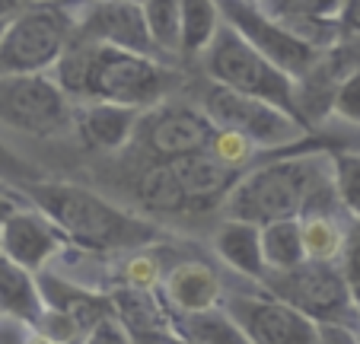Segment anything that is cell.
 I'll list each match as a JSON object with an SVG mask.
<instances>
[{
    "label": "cell",
    "instance_id": "cell-38",
    "mask_svg": "<svg viewBox=\"0 0 360 344\" xmlns=\"http://www.w3.org/2000/svg\"><path fill=\"white\" fill-rule=\"evenodd\" d=\"M22 204H26V201H16V198L10 195V191H0V223L7 220V217L13 214L16 208H22Z\"/></svg>",
    "mask_w": 360,
    "mask_h": 344
},
{
    "label": "cell",
    "instance_id": "cell-22",
    "mask_svg": "<svg viewBox=\"0 0 360 344\" xmlns=\"http://www.w3.org/2000/svg\"><path fill=\"white\" fill-rule=\"evenodd\" d=\"M134 191H137V201L150 214H179V210H188V198H185L169 163H153V166L143 169Z\"/></svg>",
    "mask_w": 360,
    "mask_h": 344
},
{
    "label": "cell",
    "instance_id": "cell-2",
    "mask_svg": "<svg viewBox=\"0 0 360 344\" xmlns=\"http://www.w3.org/2000/svg\"><path fill=\"white\" fill-rule=\"evenodd\" d=\"M51 77L74 106L112 102V106H128L141 112L160 106L172 87L169 68L157 58H143V54L83 39H74V45L55 64Z\"/></svg>",
    "mask_w": 360,
    "mask_h": 344
},
{
    "label": "cell",
    "instance_id": "cell-5",
    "mask_svg": "<svg viewBox=\"0 0 360 344\" xmlns=\"http://www.w3.org/2000/svg\"><path fill=\"white\" fill-rule=\"evenodd\" d=\"M77 39V10L29 4L0 39V77L51 74Z\"/></svg>",
    "mask_w": 360,
    "mask_h": 344
},
{
    "label": "cell",
    "instance_id": "cell-6",
    "mask_svg": "<svg viewBox=\"0 0 360 344\" xmlns=\"http://www.w3.org/2000/svg\"><path fill=\"white\" fill-rule=\"evenodd\" d=\"M262 291L284 300L316 325H338V329H360V306L338 265L306 262L284 274H268Z\"/></svg>",
    "mask_w": 360,
    "mask_h": 344
},
{
    "label": "cell",
    "instance_id": "cell-26",
    "mask_svg": "<svg viewBox=\"0 0 360 344\" xmlns=\"http://www.w3.org/2000/svg\"><path fill=\"white\" fill-rule=\"evenodd\" d=\"M176 331L185 344H249L239 325L224 310H211L201 316H179Z\"/></svg>",
    "mask_w": 360,
    "mask_h": 344
},
{
    "label": "cell",
    "instance_id": "cell-29",
    "mask_svg": "<svg viewBox=\"0 0 360 344\" xmlns=\"http://www.w3.org/2000/svg\"><path fill=\"white\" fill-rule=\"evenodd\" d=\"M335 189L347 217H360V153H335Z\"/></svg>",
    "mask_w": 360,
    "mask_h": 344
},
{
    "label": "cell",
    "instance_id": "cell-19",
    "mask_svg": "<svg viewBox=\"0 0 360 344\" xmlns=\"http://www.w3.org/2000/svg\"><path fill=\"white\" fill-rule=\"evenodd\" d=\"M112 300V316L124 325L131 338L157 335V331H176V316L166 310L160 293H141L128 291V287H115L109 291Z\"/></svg>",
    "mask_w": 360,
    "mask_h": 344
},
{
    "label": "cell",
    "instance_id": "cell-9",
    "mask_svg": "<svg viewBox=\"0 0 360 344\" xmlns=\"http://www.w3.org/2000/svg\"><path fill=\"white\" fill-rule=\"evenodd\" d=\"M220 310L249 344H322V329L268 291H226Z\"/></svg>",
    "mask_w": 360,
    "mask_h": 344
},
{
    "label": "cell",
    "instance_id": "cell-21",
    "mask_svg": "<svg viewBox=\"0 0 360 344\" xmlns=\"http://www.w3.org/2000/svg\"><path fill=\"white\" fill-rule=\"evenodd\" d=\"M347 220L341 214H313L300 217V229H303V252L306 262L313 265H341L347 246Z\"/></svg>",
    "mask_w": 360,
    "mask_h": 344
},
{
    "label": "cell",
    "instance_id": "cell-41",
    "mask_svg": "<svg viewBox=\"0 0 360 344\" xmlns=\"http://www.w3.org/2000/svg\"><path fill=\"white\" fill-rule=\"evenodd\" d=\"M7 26H10V23H7ZM7 26H4V23H0V39H4V29H7Z\"/></svg>",
    "mask_w": 360,
    "mask_h": 344
},
{
    "label": "cell",
    "instance_id": "cell-16",
    "mask_svg": "<svg viewBox=\"0 0 360 344\" xmlns=\"http://www.w3.org/2000/svg\"><path fill=\"white\" fill-rule=\"evenodd\" d=\"M176 172L179 185H182L188 208H211V204H224L226 195L233 191V185L239 182V172H233L230 166L217 160L211 150H198V153L179 156L169 163Z\"/></svg>",
    "mask_w": 360,
    "mask_h": 344
},
{
    "label": "cell",
    "instance_id": "cell-31",
    "mask_svg": "<svg viewBox=\"0 0 360 344\" xmlns=\"http://www.w3.org/2000/svg\"><path fill=\"white\" fill-rule=\"evenodd\" d=\"M332 115H338L341 122L360 125V64L338 80V89H335L332 99Z\"/></svg>",
    "mask_w": 360,
    "mask_h": 344
},
{
    "label": "cell",
    "instance_id": "cell-30",
    "mask_svg": "<svg viewBox=\"0 0 360 344\" xmlns=\"http://www.w3.org/2000/svg\"><path fill=\"white\" fill-rule=\"evenodd\" d=\"M41 338H48L51 344H80L83 335H86V329H83L80 322H74L70 316H64V312H55V310H45L41 312V319L35 322V329Z\"/></svg>",
    "mask_w": 360,
    "mask_h": 344
},
{
    "label": "cell",
    "instance_id": "cell-10",
    "mask_svg": "<svg viewBox=\"0 0 360 344\" xmlns=\"http://www.w3.org/2000/svg\"><path fill=\"white\" fill-rule=\"evenodd\" d=\"M224 23L233 26L245 42H249L262 58L274 64L278 70H284L290 80L303 83L313 74L322 61V51H316L313 45L300 42L293 32H287L262 4H245V0H230L220 4Z\"/></svg>",
    "mask_w": 360,
    "mask_h": 344
},
{
    "label": "cell",
    "instance_id": "cell-7",
    "mask_svg": "<svg viewBox=\"0 0 360 344\" xmlns=\"http://www.w3.org/2000/svg\"><path fill=\"white\" fill-rule=\"evenodd\" d=\"M0 125L29 137H61L74 128V102L51 74L0 77Z\"/></svg>",
    "mask_w": 360,
    "mask_h": 344
},
{
    "label": "cell",
    "instance_id": "cell-33",
    "mask_svg": "<svg viewBox=\"0 0 360 344\" xmlns=\"http://www.w3.org/2000/svg\"><path fill=\"white\" fill-rule=\"evenodd\" d=\"M80 344H134V341H131V335L124 331V325L118 322L115 316H109V319H102L99 325H93V329L83 335Z\"/></svg>",
    "mask_w": 360,
    "mask_h": 344
},
{
    "label": "cell",
    "instance_id": "cell-23",
    "mask_svg": "<svg viewBox=\"0 0 360 344\" xmlns=\"http://www.w3.org/2000/svg\"><path fill=\"white\" fill-rule=\"evenodd\" d=\"M262 255H265L268 274H284L306 265L300 220H278L262 227Z\"/></svg>",
    "mask_w": 360,
    "mask_h": 344
},
{
    "label": "cell",
    "instance_id": "cell-17",
    "mask_svg": "<svg viewBox=\"0 0 360 344\" xmlns=\"http://www.w3.org/2000/svg\"><path fill=\"white\" fill-rule=\"evenodd\" d=\"M35 277H39V291H41V300H45V310L64 312V316H70L74 322H80L86 331L93 329V325H99L102 319L112 316L109 293H96L51 268H45Z\"/></svg>",
    "mask_w": 360,
    "mask_h": 344
},
{
    "label": "cell",
    "instance_id": "cell-37",
    "mask_svg": "<svg viewBox=\"0 0 360 344\" xmlns=\"http://www.w3.org/2000/svg\"><path fill=\"white\" fill-rule=\"evenodd\" d=\"M26 7H29V4H20V0H0V23H4V26H7V23H13Z\"/></svg>",
    "mask_w": 360,
    "mask_h": 344
},
{
    "label": "cell",
    "instance_id": "cell-3",
    "mask_svg": "<svg viewBox=\"0 0 360 344\" xmlns=\"http://www.w3.org/2000/svg\"><path fill=\"white\" fill-rule=\"evenodd\" d=\"M26 204L48 217L64 233L70 246L83 252H141L160 239L157 223L143 220L118 204L105 201L102 195L70 182H29L22 189Z\"/></svg>",
    "mask_w": 360,
    "mask_h": 344
},
{
    "label": "cell",
    "instance_id": "cell-28",
    "mask_svg": "<svg viewBox=\"0 0 360 344\" xmlns=\"http://www.w3.org/2000/svg\"><path fill=\"white\" fill-rule=\"evenodd\" d=\"M211 150L214 156H217L224 166H230L233 172H239V176H245L249 172V166L255 163V156H259V147L249 141V137L236 134V131H224L217 128L211 137Z\"/></svg>",
    "mask_w": 360,
    "mask_h": 344
},
{
    "label": "cell",
    "instance_id": "cell-27",
    "mask_svg": "<svg viewBox=\"0 0 360 344\" xmlns=\"http://www.w3.org/2000/svg\"><path fill=\"white\" fill-rule=\"evenodd\" d=\"M166 274H169V268L160 262L157 252L141 249V252H131V255L122 258L115 287H128V291H141V293H160Z\"/></svg>",
    "mask_w": 360,
    "mask_h": 344
},
{
    "label": "cell",
    "instance_id": "cell-24",
    "mask_svg": "<svg viewBox=\"0 0 360 344\" xmlns=\"http://www.w3.org/2000/svg\"><path fill=\"white\" fill-rule=\"evenodd\" d=\"M224 29V13L214 0H182V54H201Z\"/></svg>",
    "mask_w": 360,
    "mask_h": 344
},
{
    "label": "cell",
    "instance_id": "cell-12",
    "mask_svg": "<svg viewBox=\"0 0 360 344\" xmlns=\"http://www.w3.org/2000/svg\"><path fill=\"white\" fill-rule=\"evenodd\" d=\"M77 39L112 45L122 51H134L143 58L160 54L150 42L147 20H143V4L134 0H109V4H89L77 10Z\"/></svg>",
    "mask_w": 360,
    "mask_h": 344
},
{
    "label": "cell",
    "instance_id": "cell-18",
    "mask_svg": "<svg viewBox=\"0 0 360 344\" xmlns=\"http://www.w3.org/2000/svg\"><path fill=\"white\" fill-rule=\"evenodd\" d=\"M211 246L220 262L236 271L239 277L252 281L255 287L265 284L268 265H265V255H262V227L224 217V220L217 223V229H214Z\"/></svg>",
    "mask_w": 360,
    "mask_h": 344
},
{
    "label": "cell",
    "instance_id": "cell-42",
    "mask_svg": "<svg viewBox=\"0 0 360 344\" xmlns=\"http://www.w3.org/2000/svg\"><path fill=\"white\" fill-rule=\"evenodd\" d=\"M354 338H357V344H360V329H357V331H354Z\"/></svg>",
    "mask_w": 360,
    "mask_h": 344
},
{
    "label": "cell",
    "instance_id": "cell-36",
    "mask_svg": "<svg viewBox=\"0 0 360 344\" xmlns=\"http://www.w3.org/2000/svg\"><path fill=\"white\" fill-rule=\"evenodd\" d=\"M134 344H185L179 338V331H157V335H143V338H131Z\"/></svg>",
    "mask_w": 360,
    "mask_h": 344
},
{
    "label": "cell",
    "instance_id": "cell-35",
    "mask_svg": "<svg viewBox=\"0 0 360 344\" xmlns=\"http://www.w3.org/2000/svg\"><path fill=\"white\" fill-rule=\"evenodd\" d=\"M29 335H32V329H29V325L16 322V319L0 316V344H26Z\"/></svg>",
    "mask_w": 360,
    "mask_h": 344
},
{
    "label": "cell",
    "instance_id": "cell-20",
    "mask_svg": "<svg viewBox=\"0 0 360 344\" xmlns=\"http://www.w3.org/2000/svg\"><path fill=\"white\" fill-rule=\"evenodd\" d=\"M41 312H45V300L39 291V277L10 262L7 255H0V316L35 329Z\"/></svg>",
    "mask_w": 360,
    "mask_h": 344
},
{
    "label": "cell",
    "instance_id": "cell-32",
    "mask_svg": "<svg viewBox=\"0 0 360 344\" xmlns=\"http://www.w3.org/2000/svg\"><path fill=\"white\" fill-rule=\"evenodd\" d=\"M338 268L347 277L354 300L360 306V217H351V223H347V246H345V255H341Z\"/></svg>",
    "mask_w": 360,
    "mask_h": 344
},
{
    "label": "cell",
    "instance_id": "cell-40",
    "mask_svg": "<svg viewBox=\"0 0 360 344\" xmlns=\"http://www.w3.org/2000/svg\"><path fill=\"white\" fill-rule=\"evenodd\" d=\"M26 344H51V341H48V338H41L39 331H32V335H29V341H26Z\"/></svg>",
    "mask_w": 360,
    "mask_h": 344
},
{
    "label": "cell",
    "instance_id": "cell-8",
    "mask_svg": "<svg viewBox=\"0 0 360 344\" xmlns=\"http://www.w3.org/2000/svg\"><path fill=\"white\" fill-rule=\"evenodd\" d=\"M204 115L214 122V128L236 131V134L249 137L259 150H278L300 144L306 137V125L297 115L284 112V108L271 106L262 99H249L233 89L224 87H207L204 93Z\"/></svg>",
    "mask_w": 360,
    "mask_h": 344
},
{
    "label": "cell",
    "instance_id": "cell-4",
    "mask_svg": "<svg viewBox=\"0 0 360 344\" xmlns=\"http://www.w3.org/2000/svg\"><path fill=\"white\" fill-rule=\"evenodd\" d=\"M204 74L214 87L233 89L239 96L249 99H262L271 106L284 108V112L297 115V96H300V83L290 80L284 70H278L268 58H262L243 35L233 26H226L217 32L214 45L204 51Z\"/></svg>",
    "mask_w": 360,
    "mask_h": 344
},
{
    "label": "cell",
    "instance_id": "cell-15",
    "mask_svg": "<svg viewBox=\"0 0 360 344\" xmlns=\"http://www.w3.org/2000/svg\"><path fill=\"white\" fill-rule=\"evenodd\" d=\"M141 108L112 106V102H83L74 106V131L83 147L99 153H118L122 147L134 144V131L141 122Z\"/></svg>",
    "mask_w": 360,
    "mask_h": 344
},
{
    "label": "cell",
    "instance_id": "cell-34",
    "mask_svg": "<svg viewBox=\"0 0 360 344\" xmlns=\"http://www.w3.org/2000/svg\"><path fill=\"white\" fill-rule=\"evenodd\" d=\"M29 163H22L20 156L13 153V150H7L4 144H0V179L4 182H22V189L29 185Z\"/></svg>",
    "mask_w": 360,
    "mask_h": 344
},
{
    "label": "cell",
    "instance_id": "cell-1",
    "mask_svg": "<svg viewBox=\"0 0 360 344\" xmlns=\"http://www.w3.org/2000/svg\"><path fill=\"white\" fill-rule=\"evenodd\" d=\"M313 214H347L335 189V156L326 150H306L249 169L224 201V217L255 227Z\"/></svg>",
    "mask_w": 360,
    "mask_h": 344
},
{
    "label": "cell",
    "instance_id": "cell-39",
    "mask_svg": "<svg viewBox=\"0 0 360 344\" xmlns=\"http://www.w3.org/2000/svg\"><path fill=\"white\" fill-rule=\"evenodd\" d=\"M341 23L354 26L360 32V4H345V13H341Z\"/></svg>",
    "mask_w": 360,
    "mask_h": 344
},
{
    "label": "cell",
    "instance_id": "cell-13",
    "mask_svg": "<svg viewBox=\"0 0 360 344\" xmlns=\"http://www.w3.org/2000/svg\"><path fill=\"white\" fill-rule=\"evenodd\" d=\"M64 233L48 220L41 210H35L32 204L16 208L7 220L0 223V255H7L10 262H16L20 268L41 274L45 268H51L58 255L68 249Z\"/></svg>",
    "mask_w": 360,
    "mask_h": 344
},
{
    "label": "cell",
    "instance_id": "cell-25",
    "mask_svg": "<svg viewBox=\"0 0 360 344\" xmlns=\"http://www.w3.org/2000/svg\"><path fill=\"white\" fill-rule=\"evenodd\" d=\"M143 20L160 61L182 54V0H147Z\"/></svg>",
    "mask_w": 360,
    "mask_h": 344
},
{
    "label": "cell",
    "instance_id": "cell-11",
    "mask_svg": "<svg viewBox=\"0 0 360 344\" xmlns=\"http://www.w3.org/2000/svg\"><path fill=\"white\" fill-rule=\"evenodd\" d=\"M214 122L188 102H160L147 108L137 122L134 144L157 163H172L179 156L198 153L211 147Z\"/></svg>",
    "mask_w": 360,
    "mask_h": 344
},
{
    "label": "cell",
    "instance_id": "cell-14",
    "mask_svg": "<svg viewBox=\"0 0 360 344\" xmlns=\"http://www.w3.org/2000/svg\"><path fill=\"white\" fill-rule=\"evenodd\" d=\"M224 293H226L224 277H220V271L214 265L185 258V262L169 268L160 297H163L166 310L179 319V316H201V312L220 310Z\"/></svg>",
    "mask_w": 360,
    "mask_h": 344
}]
</instances>
